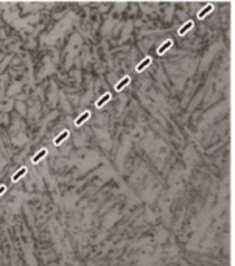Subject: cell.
<instances>
[{
	"mask_svg": "<svg viewBox=\"0 0 235 266\" xmlns=\"http://www.w3.org/2000/svg\"><path fill=\"white\" fill-rule=\"evenodd\" d=\"M191 25H193V22H187V25H184L181 30H179V34H184L185 31H187L188 28H191Z\"/></svg>",
	"mask_w": 235,
	"mask_h": 266,
	"instance_id": "obj_10",
	"label": "cell"
},
{
	"mask_svg": "<svg viewBox=\"0 0 235 266\" xmlns=\"http://www.w3.org/2000/svg\"><path fill=\"white\" fill-rule=\"evenodd\" d=\"M109 100H111V93H106V95H103V96L97 101V104H95V106H97V107H101V106H103L106 101H109Z\"/></svg>",
	"mask_w": 235,
	"mask_h": 266,
	"instance_id": "obj_3",
	"label": "cell"
},
{
	"mask_svg": "<svg viewBox=\"0 0 235 266\" xmlns=\"http://www.w3.org/2000/svg\"><path fill=\"white\" fill-rule=\"evenodd\" d=\"M212 9H213V6H212V5H209V6H206V8H204V9H202V11H201V13L198 14V17H199V19H202V17H204L206 14H209V13H210Z\"/></svg>",
	"mask_w": 235,
	"mask_h": 266,
	"instance_id": "obj_8",
	"label": "cell"
},
{
	"mask_svg": "<svg viewBox=\"0 0 235 266\" xmlns=\"http://www.w3.org/2000/svg\"><path fill=\"white\" fill-rule=\"evenodd\" d=\"M3 191H5V185H2V187H0V195H2Z\"/></svg>",
	"mask_w": 235,
	"mask_h": 266,
	"instance_id": "obj_11",
	"label": "cell"
},
{
	"mask_svg": "<svg viewBox=\"0 0 235 266\" xmlns=\"http://www.w3.org/2000/svg\"><path fill=\"white\" fill-rule=\"evenodd\" d=\"M89 115H91V114H89V112L86 111L84 114H81V115H80V118H76V122H75V125H76V126H81V123H83L84 120H87V118H89Z\"/></svg>",
	"mask_w": 235,
	"mask_h": 266,
	"instance_id": "obj_4",
	"label": "cell"
},
{
	"mask_svg": "<svg viewBox=\"0 0 235 266\" xmlns=\"http://www.w3.org/2000/svg\"><path fill=\"white\" fill-rule=\"evenodd\" d=\"M25 173H27V168H22V170H19V171H17V173L13 176V180H14V182H16V180H19V179H20V176H24Z\"/></svg>",
	"mask_w": 235,
	"mask_h": 266,
	"instance_id": "obj_9",
	"label": "cell"
},
{
	"mask_svg": "<svg viewBox=\"0 0 235 266\" xmlns=\"http://www.w3.org/2000/svg\"><path fill=\"white\" fill-rule=\"evenodd\" d=\"M129 81H131V78H129V76H125V78H123L122 81H118V83H117V86H115V90H122V89L125 87L126 84H129Z\"/></svg>",
	"mask_w": 235,
	"mask_h": 266,
	"instance_id": "obj_1",
	"label": "cell"
},
{
	"mask_svg": "<svg viewBox=\"0 0 235 266\" xmlns=\"http://www.w3.org/2000/svg\"><path fill=\"white\" fill-rule=\"evenodd\" d=\"M149 62H151V59H149V58H145V59L142 61L140 64L137 65V72H142V70H143V69H145L146 65H149Z\"/></svg>",
	"mask_w": 235,
	"mask_h": 266,
	"instance_id": "obj_5",
	"label": "cell"
},
{
	"mask_svg": "<svg viewBox=\"0 0 235 266\" xmlns=\"http://www.w3.org/2000/svg\"><path fill=\"white\" fill-rule=\"evenodd\" d=\"M67 137H69V131H64L59 137H56V138H55V145H59V143H61L62 140H65Z\"/></svg>",
	"mask_w": 235,
	"mask_h": 266,
	"instance_id": "obj_6",
	"label": "cell"
},
{
	"mask_svg": "<svg viewBox=\"0 0 235 266\" xmlns=\"http://www.w3.org/2000/svg\"><path fill=\"white\" fill-rule=\"evenodd\" d=\"M171 45H173V41H171V39H168V41L162 45V47H159V48H157V55H162V53H165V51L168 50V47H171Z\"/></svg>",
	"mask_w": 235,
	"mask_h": 266,
	"instance_id": "obj_2",
	"label": "cell"
},
{
	"mask_svg": "<svg viewBox=\"0 0 235 266\" xmlns=\"http://www.w3.org/2000/svg\"><path fill=\"white\" fill-rule=\"evenodd\" d=\"M45 154H47V151H45V149H41V151H39V153H38V154L33 157V162H34V164H38V162H39V160H41V159H42Z\"/></svg>",
	"mask_w": 235,
	"mask_h": 266,
	"instance_id": "obj_7",
	"label": "cell"
}]
</instances>
